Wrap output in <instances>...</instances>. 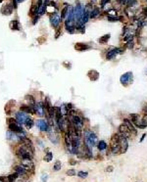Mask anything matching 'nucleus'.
<instances>
[{"label": "nucleus", "instance_id": "nucleus-1", "mask_svg": "<svg viewBox=\"0 0 147 182\" xmlns=\"http://www.w3.org/2000/svg\"><path fill=\"white\" fill-rule=\"evenodd\" d=\"M33 144L31 145H27V144H23L21 146L18 147L16 151V155L18 158H20L21 160H25V159H32L33 157Z\"/></svg>", "mask_w": 147, "mask_h": 182}, {"label": "nucleus", "instance_id": "nucleus-2", "mask_svg": "<svg viewBox=\"0 0 147 182\" xmlns=\"http://www.w3.org/2000/svg\"><path fill=\"white\" fill-rule=\"evenodd\" d=\"M83 134H84V146H86L88 149L91 150L98 143L96 134L93 132L92 130H90V129L84 130Z\"/></svg>", "mask_w": 147, "mask_h": 182}, {"label": "nucleus", "instance_id": "nucleus-3", "mask_svg": "<svg viewBox=\"0 0 147 182\" xmlns=\"http://www.w3.org/2000/svg\"><path fill=\"white\" fill-rule=\"evenodd\" d=\"M123 53H124V49L122 48H112L106 53V60H112L118 54H123Z\"/></svg>", "mask_w": 147, "mask_h": 182}, {"label": "nucleus", "instance_id": "nucleus-4", "mask_svg": "<svg viewBox=\"0 0 147 182\" xmlns=\"http://www.w3.org/2000/svg\"><path fill=\"white\" fill-rule=\"evenodd\" d=\"M120 81L125 86H126L128 84H130L132 81V72H125V73H124V74H122L120 77Z\"/></svg>", "mask_w": 147, "mask_h": 182}, {"label": "nucleus", "instance_id": "nucleus-5", "mask_svg": "<svg viewBox=\"0 0 147 182\" xmlns=\"http://www.w3.org/2000/svg\"><path fill=\"white\" fill-rule=\"evenodd\" d=\"M8 127H9V130L12 131V132H15V133H23L25 132L24 129L22 128L21 124L16 121V122H13V123H8Z\"/></svg>", "mask_w": 147, "mask_h": 182}, {"label": "nucleus", "instance_id": "nucleus-6", "mask_svg": "<svg viewBox=\"0 0 147 182\" xmlns=\"http://www.w3.org/2000/svg\"><path fill=\"white\" fill-rule=\"evenodd\" d=\"M61 20H62V19H61V16H59L58 13H54V14H52V15L50 16V23H51V26H52L53 28H58V27H59Z\"/></svg>", "mask_w": 147, "mask_h": 182}, {"label": "nucleus", "instance_id": "nucleus-7", "mask_svg": "<svg viewBox=\"0 0 147 182\" xmlns=\"http://www.w3.org/2000/svg\"><path fill=\"white\" fill-rule=\"evenodd\" d=\"M36 126L40 131H48L49 130V123L45 120H37L36 121Z\"/></svg>", "mask_w": 147, "mask_h": 182}, {"label": "nucleus", "instance_id": "nucleus-8", "mask_svg": "<svg viewBox=\"0 0 147 182\" xmlns=\"http://www.w3.org/2000/svg\"><path fill=\"white\" fill-rule=\"evenodd\" d=\"M119 143H120L121 146V153L124 154L126 152V150L129 148V142H128V138L123 136V135H120V140H119Z\"/></svg>", "mask_w": 147, "mask_h": 182}, {"label": "nucleus", "instance_id": "nucleus-9", "mask_svg": "<svg viewBox=\"0 0 147 182\" xmlns=\"http://www.w3.org/2000/svg\"><path fill=\"white\" fill-rule=\"evenodd\" d=\"M28 117L30 116L27 115V113H25L23 111H20V112L16 113V120L20 124H25V122H26V121Z\"/></svg>", "mask_w": 147, "mask_h": 182}, {"label": "nucleus", "instance_id": "nucleus-10", "mask_svg": "<svg viewBox=\"0 0 147 182\" xmlns=\"http://www.w3.org/2000/svg\"><path fill=\"white\" fill-rule=\"evenodd\" d=\"M22 166L27 169V171H32L33 172L34 170V164L32 160V159H25L22 160Z\"/></svg>", "mask_w": 147, "mask_h": 182}, {"label": "nucleus", "instance_id": "nucleus-11", "mask_svg": "<svg viewBox=\"0 0 147 182\" xmlns=\"http://www.w3.org/2000/svg\"><path fill=\"white\" fill-rule=\"evenodd\" d=\"M34 109H35V114H37L39 116H43L45 114V109H44V105L42 102H37L34 105Z\"/></svg>", "mask_w": 147, "mask_h": 182}, {"label": "nucleus", "instance_id": "nucleus-12", "mask_svg": "<svg viewBox=\"0 0 147 182\" xmlns=\"http://www.w3.org/2000/svg\"><path fill=\"white\" fill-rule=\"evenodd\" d=\"M119 132H120L121 135H123V136H125V137H130L131 136V131H130V129L128 128V126L125 125V123H123V124H121L120 126H119Z\"/></svg>", "mask_w": 147, "mask_h": 182}, {"label": "nucleus", "instance_id": "nucleus-13", "mask_svg": "<svg viewBox=\"0 0 147 182\" xmlns=\"http://www.w3.org/2000/svg\"><path fill=\"white\" fill-rule=\"evenodd\" d=\"M124 123H125V125L128 126V128L130 129L131 133L134 134V135H135L136 133H137V131H136V128L134 127V124L131 122V120H129V119H124Z\"/></svg>", "mask_w": 147, "mask_h": 182}, {"label": "nucleus", "instance_id": "nucleus-14", "mask_svg": "<svg viewBox=\"0 0 147 182\" xmlns=\"http://www.w3.org/2000/svg\"><path fill=\"white\" fill-rule=\"evenodd\" d=\"M21 111L27 113V114H35V109H34V106H31V105H22L21 106Z\"/></svg>", "mask_w": 147, "mask_h": 182}, {"label": "nucleus", "instance_id": "nucleus-15", "mask_svg": "<svg viewBox=\"0 0 147 182\" xmlns=\"http://www.w3.org/2000/svg\"><path fill=\"white\" fill-rule=\"evenodd\" d=\"M87 76L89 77V79L91 80V81H96L98 78H99V72L97 71H95V70H90V71H88L87 72Z\"/></svg>", "mask_w": 147, "mask_h": 182}, {"label": "nucleus", "instance_id": "nucleus-16", "mask_svg": "<svg viewBox=\"0 0 147 182\" xmlns=\"http://www.w3.org/2000/svg\"><path fill=\"white\" fill-rule=\"evenodd\" d=\"M13 8H14V6L12 5V4H7V5L3 6L2 7V9H1V13L3 14V15H11V13L13 12Z\"/></svg>", "mask_w": 147, "mask_h": 182}, {"label": "nucleus", "instance_id": "nucleus-17", "mask_svg": "<svg viewBox=\"0 0 147 182\" xmlns=\"http://www.w3.org/2000/svg\"><path fill=\"white\" fill-rule=\"evenodd\" d=\"M15 172H17L19 174V176H23V175H26L27 174V169L24 167V166L21 165V166H15Z\"/></svg>", "mask_w": 147, "mask_h": 182}, {"label": "nucleus", "instance_id": "nucleus-18", "mask_svg": "<svg viewBox=\"0 0 147 182\" xmlns=\"http://www.w3.org/2000/svg\"><path fill=\"white\" fill-rule=\"evenodd\" d=\"M89 48H90V46L87 44H84V43H76V44L75 45V49H76V51H80V52L88 50Z\"/></svg>", "mask_w": 147, "mask_h": 182}, {"label": "nucleus", "instance_id": "nucleus-19", "mask_svg": "<svg viewBox=\"0 0 147 182\" xmlns=\"http://www.w3.org/2000/svg\"><path fill=\"white\" fill-rule=\"evenodd\" d=\"M125 12L126 17H128L130 20H132V19L135 17V10H134L133 8H128V7H126Z\"/></svg>", "mask_w": 147, "mask_h": 182}, {"label": "nucleus", "instance_id": "nucleus-20", "mask_svg": "<svg viewBox=\"0 0 147 182\" xmlns=\"http://www.w3.org/2000/svg\"><path fill=\"white\" fill-rule=\"evenodd\" d=\"M99 16H100V9H99L98 7H93V9L91 10V12H90L89 17H90L91 19H96V18H98Z\"/></svg>", "mask_w": 147, "mask_h": 182}, {"label": "nucleus", "instance_id": "nucleus-21", "mask_svg": "<svg viewBox=\"0 0 147 182\" xmlns=\"http://www.w3.org/2000/svg\"><path fill=\"white\" fill-rule=\"evenodd\" d=\"M111 37V34L108 33V34H104L103 36H101L100 38L98 39V42L100 43V44H106L107 42H108V40L110 39Z\"/></svg>", "mask_w": 147, "mask_h": 182}, {"label": "nucleus", "instance_id": "nucleus-22", "mask_svg": "<svg viewBox=\"0 0 147 182\" xmlns=\"http://www.w3.org/2000/svg\"><path fill=\"white\" fill-rule=\"evenodd\" d=\"M48 136L50 138V141L53 142L54 144L58 143V136L55 134L54 131H48Z\"/></svg>", "mask_w": 147, "mask_h": 182}, {"label": "nucleus", "instance_id": "nucleus-23", "mask_svg": "<svg viewBox=\"0 0 147 182\" xmlns=\"http://www.w3.org/2000/svg\"><path fill=\"white\" fill-rule=\"evenodd\" d=\"M97 148L100 152H101V151H104V150L107 149V143H106L104 140H100L97 143Z\"/></svg>", "mask_w": 147, "mask_h": 182}, {"label": "nucleus", "instance_id": "nucleus-24", "mask_svg": "<svg viewBox=\"0 0 147 182\" xmlns=\"http://www.w3.org/2000/svg\"><path fill=\"white\" fill-rule=\"evenodd\" d=\"M69 5H67V4H65V6H64V8L62 9V11H61V19L63 20V19H65L66 17L68 16V12H69Z\"/></svg>", "mask_w": 147, "mask_h": 182}, {"label": "nucleus", "instance_id": "nucleus-25", "mask_svg": "<svg viewBox=\"0 0 147 182\" xmlns=\"http://www.w3.org/2000/svg\"><path fill=\"white\" fill-rule=\"evenodd\" d=\"M11 28L14 30H19L20 29V23L18 20H13L11 23Z\"/></svg>", "mask_w": 147, "mask_h": 182}, {"label": "nucleus", "instance_id": "nucleus-26", "mask_svg": "<svg viewBox=\"0 0 147 182\" xmlns=\"http://www.w3.org/2000/svg\"><path fill=\"white\" fill-rule=\"evenodd\" d=\"M137 0H126V3H125V6L128 8H133L137 5Z\"/></svg>", "mask_w": 147, "mask_h": 182}, {"label": "nucleus", "instance_id": "nucleus-27", "mask_svg": "<svg viewBox=\"0 0 147 182\" xmlns=\"http://www.w3.org/2000/svg\"><path fill=\"white\" fill-rule=\"evenodd\" d=\"M26 100L28 102V104L31 106H34L36 104V103H35V100H34V98H33L32 95H27V96H26Z\"/></svg>", "mask_w": 147, "mask_h": 182}, {"label": "nucleus", "instance_id": "nucleus-28", "mask_svg": "<svg viewBox=\"0 0 147 182\" xmlns=\"http://www.w3.org/2000/svg\"><path fill=\"white\" fill-rule=\"evenodd\" d=\"M8 177V181L9 182H14L15 180H17V178L19 177V174L17 173V172H15V173H13V174H10Z\"/></svg>", "mask_w": 147, "mask_h": 182}, {"label": "nucleus", "instance_id": "nucleus-29", "mask_svg": "<svg viewBox=\"0 0 147 182\" xmlns=\"http://www.w3.org/2000/svg\"><path fill=\"white\" fill-rule=\"evenodd\" d=\"M25 125H26V127H27V129L32 128V127L33 126V121L31 117H28L27 121H26V122H25Z\"/></svg>", "mask_w": 147, "mask_h": 182}, {"label": "nucleus", "instance_id": "nucleus-30", "mask_svg": "<svg viewBox=\"0 0 147 182\" xmlns=\"http://www.w3.org/2000/svg\"><path fill=\"white\" fill-rule=\"evenodd\" d=\"M52 159H53V154H52L51 152H48L47 154H45V157H44V160H45V162L49 163V162L52 160Z\"/></svg>", "mask_w": 147, "mask_h": 182}, {"label": "nucleus", "instance_id": "nucleus-31", "mask_svg": "<svg viewBox=\"0 0 147 182\" xmlns=\"http://www.w3.org/2000/svg\"><path fill=\"white\" fill-rule=\"evenodd\" d=\"M107 20L109 22L115 23V22H118L119 21V17L118 16H107Z\"/></svg>", "mask_w": 147, "mask_h": 182}, {"label": "nucleus", "instance_id": "nucleus-32", "mask_svg": "<svg viewBox=\"0 0 147 182\" xmlns=\"http://www.w3.org/2000/svg\"><path fill=\"white\" fill-rule=\"evenodd\" d=\"M61 162L60 160H57L56 163L54 164V166H53V169H54L55 171H58L59 169H61Z\"/></svg>", "mask_w": 147, "mask_h": 182}, {"label": "nucleus", "instance_id": "nucleus-33", "mask_svg": "<svg viewBox=\"0 0 147 182\" xmlns=\"http://www.w3.org/2000/svg\"><path fill=\"white\" fill-rule=\"evenodd\" d=\"M106 14L108 16H117V10L116 9H110L106 12Z\"/></svg>", "mask_w": 147, "mask_h": 182}, {"label": "nucleus", "instance_id": "nucleus-34", "mask_svg": "<svg viewBox=\"0 0 147 182\" xmlns=\"http://www.w3.org/2000/svg\"><path fill=\"white\" fill-rule=\"evenodd\" d=\"M87 175H88V173L86 171H79L77 172V176L81 178H85V177H87Z\"/></svg>", "mask_w": 147, "mask_h": 182}, {"label": "nucleus", "instance_id": "nucleus-35", "mask_svg": "<svg viewBox=\"0 0 147 182\" xmlns=\"http://www.w3.org/2000/svg\"><path fill=\"white\" fill-rule=\"evenodd\" d=\"M125 46H126V48H128V49H132V48L134 47V41H133V40H131V41L126 42Z\"/></svg>", "mask_w": 147, "mask_h": 182}, {"label": "nucleus", "instance_id": "nucleus-36", "mask_svg": "<svg viewBox=\"0 0 147 182\" xmlns=\"http://www.w3.org/2000/svg\"><path fill=\"white\" fill-rule=\"evenodd\" d=\"M66 173H67V175H69V176H75V175H76V170H75L74 168H71V169H68Z\"/></svg>", "mask_w": 147, "mask_h": 182}, {"label": "nucleus", "instance_id": "nucleus-37", "mask_svg": "<svg viewBox=\"0 0 147 182\" xmlns=\"http://www.w3.org/2000/svg\"><path fill=\"white\" fill-rule=\"evenodd\" d=\"M110 2V0H101V3H100V5H101V8H104L106 4H108Z\"/></svg>", "mask_w": 147, "mask_h": 182}, {"label": "nucleus", "instance_id": "nucleus-38", "mask_svg": "<svg viewBox=\"0 0 147 182\" xmlns=\"http://www.w3.org/2000/svg\"><path fill=\"white\" fill-rule=\"evenodd\" d=\"M141 121H142V123H143L145 126H147V115H144V116H143Z\"/></svg>", "mask_w": 147, "mask_h": 182}, {"label": "nucleus", "instance_id": "nucleus-39", "mask_svg": "<svg viewBox=\"0 0 147 182\" xmlns=\"http://www.w3.org/2000/svg\"><path fill=\"white\" fill-rule=\"evenodd\" d=\"M113 170H114V167H113L112 166H107V167H106V169H105V171H106V172H112Z\"/></svg>", "mask_w": 147, "mask_h": 182}, {"label": "nucleus", "instance_id": "nucleus-40", "mask_svg": "<svg viewBox=\"0 0 147 182\" xmlns=\"http://www.w3.org/2000/svg\"><path fill=\"white\" fill-rule=\"evenodd\" d=\"M41 180H42V182L47 181V175H46V174H42V176H41Z\"/></svg>", "mask_w": 147, "mask_h": 182}, {"label": "nucleus", "instance_id": "nucleus-41", "mask_svg": "<svg viewBox=\"0 0 147 182\" xmlns=\"http://www.w3.org/2000/svg\"><path fill=\"white\" fill-rule=\"evenodd\" d=\"M142 13H143V14H145V15H147V6H145V7L143 8V10H142Z\"/></svg>", "mask_w": 147, "mask_h": 182}, {"label": "nucleus", "instance_id": "nucleus-42", "mask_svg": "<svg viewBox=\"0 0 147 182\" xmlns=\"http://www.w3.org/2000/svg\"><path fill=\"white\" fill-rule=\"evenodd\" d=\"M145 136H146V133H143V134H142V136H141V139H140V142H142V141L144 140Z\"/></svg>", "mask_w": 147, "mask_h": 182}, {"label": "nucleus", "instance_id": "nucleus-43", "mask_svg": "<svg viewBox=\"0 0 147 182\" xmlns=\"http://www.w3.org/2000/svg\"><path fill=\"white\" fill-rule=\"evenodd\" d=\"M70 164L74 166V165H76V160H71V162H70Z\"/></svg>", "mask_w": 147, "mask_h": 182}, {"label": "nucleus", "instance_id": "nucleus-44", "mask_svg": "<svg viewBox=\"0 0 147 182\" xmlns=\"http://www.w3.org/2000/svg\"><path fill=\"white\" fill-rule=\"evenodd\" d=\"M144 113H145V115H147V107H145V108H144Z\"/></svg>", "mask_w": 147, "mask_h": 182}, {"label": "nucleus", "instance_id": "nucleus-45", "mask_svg": "<svg viewBox=\"0 0 147 182\" xmlns=\"http://www.w3.org/2000/svg\"><path fill=\"white\" fill-rule=\"evenodd\" d=\"M90 1H91V2H92V3H96V2H97L98 0H90Z\"/></svg>", "mask_w": 147, "mask_h": 182}, {"label": "nucleus", "instance_id": "nucleus-46", "mask_svg": "<svg viewBox=\"0 0 147 182\" xmlns=\"http://www.w3.org/2000/svg\"><path fill=\"white\" fill-rule=\"evenodd\" d=\"M23 1H25V0H17L18 3H21V2H23Z\"/></svg>", "mask_w": 147, "mask_h": 182}, {"label": "nucleus", "instance_id": "nucleus-47", "mask_svg": "<svg viewBox=\"0 0 147 182\" xmlns=\"http://www.w3.org/2000/svg\"><path fill=\"white\" fill-rule=\"evenodd\" d=\"M0 182H2V180H1V179H0Z\"/></svg>", "mask_w": 147, "mask_h": 182}, {"label": "nucleus", "instance_id": "nucleus-48", "mask_svg": "<svg viewBox=\"0 0 147 182\" xmlns=\"http://www.w3.org/2000/svg\"><path fill=\"white\" fill-rule=\"evenodd\" d=\"M146 2H147V0H146Z\"/></svg>", "mask_w": 147, "mask_h": 182}]
</instances>
